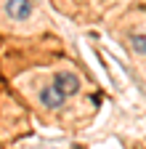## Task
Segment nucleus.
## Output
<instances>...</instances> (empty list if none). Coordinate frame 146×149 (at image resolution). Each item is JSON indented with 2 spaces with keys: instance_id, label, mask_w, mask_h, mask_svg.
<instances>
[{
  "instance_id": "obj_4",
  "label": "nucleus",
  "mask_w": 146,
  "mask_h": 149,
  "mask_svg": "<svg viewBox=\"0 0 146 149\" xmlns=\"http://www.w3.org/2000/svg\"><path fill=\"white\" fill-rule=\"evenodd\" d=\"M127 43H130V48L138 56H146V32H133L130 37H127Z\"/></svg>"
},
{
  "instance_id": "obj_2",
  "label": "nucleus",
  "mask_w": 146,
  "mask_h": 149,
  "mask_svg": "<svg viewBox=\"0 0 146 149\" xmlns=\"http://www.w3.org/2000/svg\"><path fill=\"white\" fill-rule=\"evenodd\" d=\"M32 0H6V13L16 22H24V19L32 16Z\"/></svg>"
},
{
  "instance_id": "obj_1",
  "label": "nucleus",
  "mask_w": 146,
  "mask_h": 149,
  "mask_svg": "<svg viewBox=\"0 0 146 149\" xmlns=\"http://www.w3.org/2000/svg\"><path fill=\"white\" fill-rule=\"evenodd\" d=\"M56 91H61L64 96H72V93H77L80 91V77L75 72H56V77H53L51 83Z\"/></svg>"
},
{
  "instance_id": "obj_3",
  "label": "nucleus",
  "mask_w": 146,
  "mask_h": 149,
  "mask_svg": "<svg viewBox=\"0 0 146 149\" xmlns=\"http://www.w3.org/2000/svg\"><path fill=\"white\" fill-rule=\"evenodd\" d=\"M64 101H66V96H64L61 91H56L53 85H45V88L40 91V104L48 107V109H61Z\"/></svg>"
},
{
  "instance_id": "obj_5",
  "label": "nucleus",
  "mask_w": 146,
  "mask_h": 149,
  "mask_svg": "<svg viewBox=\"0 0 146 149\" xmlns=\"http://www.w3.org/2000/svg\"><path fill=\"white\" fill-rule=\"evenodd\" d=\"M75 149H77V146H75Z\"/></svg>"
}]
</instances>
